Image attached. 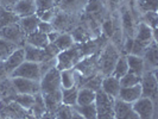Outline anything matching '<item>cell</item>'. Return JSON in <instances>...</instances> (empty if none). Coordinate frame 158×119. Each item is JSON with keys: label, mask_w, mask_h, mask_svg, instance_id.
<instances>
[{"label": "cell", "mask_w": 158, "mask_h": 119, "mask_svg": "<svg viewBox=\"0 0 158 119\" xmlns=\"http://www.w3.org/2000/svg\"><path fill=\"white\" fill-rule=\"evenodd\" d=\"M123 55L121 51L111 40H108L98 54V69L102 76H110L114 69V66Z\"/></svg>", "instance_id": "6da1fadb"}, {"label": "cell", "mask_w": 158, "mask_h": 119, "mask_svg": "<svg viewBox=\"0 0 158 119\" xmlns=\"http://www.w3.org/2000/svg\"><path fill=\"white\" fill-rule=\"evenodd\" d=\"M82 58H83V55L80 49V45L74 44L71 48L61 51L56 56V68L60 71L74 68Z\"/></svg>", "instance_id": "7a4b0ae2"}, {"label": "cell", "mask_w": 158, "mask_h": 119, "mask_svg": "<svg viewBox=\"0 0 158 119\" xmlns=\"http://www.w3.org/2000/svg\"><path fill=\"white\" fill-rule=\"evenodd\" d=\"M81 22V15H70L58 10L54 20L51 22L54 30L58 32H68L70 33Z\"/></svg>", "instance_id": "3957f363"}, {"label": "cell", "mask_w": 158, "mask_h": 119, "mask_svg": "<svg viewBox=\"0 0 158 119\" xmlns=\"http://www.w3.org/2000/svg\"><path fill=\"white\" fill-rule=\"evenodd\" d=\"M157 70L144 71L140 79V87H142V96L149 98L153 103L156 101L158 94V82H157Z\"/></svg>", "instance_id": "277c9868"}, {"label": "cell", "mask_w": 158, "mask_h": 119, "mask_svg": "<svg viewBox=\"0 0 158 119\" xmlns=\"http://www.w3.org/2000/svg\"><path fill=\"white\" fill-rule=\"evenodd\" d=\"M40 93L47 94V93H52L61 91V76H60V70L57 68H52L49 71H47L40 80Z\"/></svg>", "instance_id": "5b68a950"}, {"label": "cell", "mask_w": 158, "mask_h": 119, "mask_svg": "<svg viewBox=\"0 0 158 119\" xmlns=\"http://www.w3.org/2000/svg\"><path fill=\"white\" fill-rule=\"evenodd\" d=\"M25 33L20 29L19 24H8L0 28V38L8 40L13 44H17L18 47H23L25 43Z\"/></svg>", "instance_id": "8992f818"}, {"label": "cell", "mask_w": 158, "mask_h": 119, "mask_svg": "<svg viewBox=\"0 0 158 119\" xmlns=\"http://www.w3.org/2000/svg\"><path fill=\"white\" fill-rule=\"evenodd\" d=\"M74 69L83 78L85 82H86L88 79H90L92 76L99 74V69H98V54L92 55V56H87V57H83L79 63L74 67ZM83 85H85V83H83ZM83 85H82V86H83Z\"/></svg>", "instance_id": "52a82bcc"}, {"label": "cell", "mask_w": 158, "mask_h": 119, "mask_svg": "<svg viewBox=\"0 0 158 119\" xmlns=\"http://www.w3.org/2000/svg\"><path fill=\"white\" fill-rule=\"evenodd\" d=\"M133 40L138 45L146 49L153 40H157V31H153L146 24L139 22L135 29Z\"/></svg>", "instance_id": "ba28073f"}, {"label": "cell", "mask_w": 158, "mask_h": 119, "mask_svg": "<svg viewBox=\"0 0 158 119\" xmlns=\"http://www.w3.org/2000/svg\"><path fill=\"white\" fill-rule=\"evenodd\" d=\"M10 78H23V79H30L40 81V63L24 61L17 69L13 70Z\"/></svg>", "instance_id": "9c48e42d"}, {"label": "cell", "mask_w": 158, "mask_h": 119, "mask_svg": "<svg viewBox=\"0 0 158 119\" xmlns=\"http://www.w3.org/2000/svg\"><path fill=\"white\" fill-rule=\"evenodd\" d=\"M11 82L15 87V91L19 94H31L35 95L40 93V81L23 78H10Z\"/></svg>", "instance_id": "30bf717a"}, {"label": "cell", "mask_w": 158, "mask_h": 119, "mask_svg": "<svg viewBox=\"0 0 158 119\" xmlns=\"http://www.w3.org/2000/svg\"><path fill=\"white\" fill-rule=\"evenodd\" d=\"M132 108L139 119H153L155 103L149 98H139L135 103H132Z\"/></svg>", "instance_id": "8fae6325"}, {"label": "cell", "mask_w": 158, "mask_h": 119, "mask_svg": "<svg viewBox=\"0 0 158 119\" xmlns=\"http://www.w3.org/2000/svg\"><path fill=\"white\" fill-rule=\"evenodd\" d=\"M113 114H114V119H139L137 113L132 108V104L125 103L117 98L114 100Z\"/></svg>", "instance_id": "7c38bea8"}, {"label": "cell", "mask_w": 158, "mask_h": 119, "mask_svg": "<svg viewBox=\"0 0 158 119\" xmlns=\"http://www.w3.org/2000/svg\"><path fill=\"white\" fill-rule=\"evenodd\" d=\"M115 98H112L106 94L101 89L95 93V106L98 114H106V113H113V106H114Z\"/></svg>", "instance_id": "4fadbf2b"}, {"label": "cell", "mask_w": 158, "mask_h": 119, "mask_svg": "<svg viewBox=\"0 0 158 119\" xmlns=\"http://www.w3.org/2000/svg\"><path fill=\"white\" fill-rule=\"evenodd\" d=\"M22 48H23L24 50L25 61L35 62V63H40V62H44V61H48V60H51L50 57H48L44 49L36 48L33 47V45L27 44V43H24V45Z\"/></svg>", "instance_id": "5bb4252c"}, {"label": "cell", "mask_w": 158, "mask_h": 119, "mask_svg": "<svg viewBox=\"0 0 158 119\" xmlns=\"http://www.w3.org/2000/svg\"><path fill=\"white\" fill-rule=\"evenodd\" d=\"M143 61H144V71L157 70V40H153L150 45L146 48V50L143 55Z\"/></svg>", "instance_id": "9a60e30c"}, {"label": "cell", "mask_w": 158, "mask_h": 119, "mask_svg": "<svg viewBox=\"0 0 158 119\" xmlns=\"http://www.w3.org/2000/svg\"><path fill=\"white\" fill-rule=\"evenodd\" d=\"M89 0H60L57 7L70 15H82Z\"/></svg>", "instance_id": "2e32d148"}, {"label": "cell", "mask_w": 158, "mask_h": 119, "mask_svg": "<svg viewBox=\"0 0 158 119\" xmlns=\"http://www.w3.org/2000/svg\"><path fill=\"white\" fill-rule=\"evenodd\" d=\"M24 61H25V56H24V50L22 47L18 48L17 50H15L6 60L2 61V64L5 67V70H6V74H7L8 78L11 76V74L13 73V70L17 69Z\"/></svg>", "instance_id": "e0dca14e"}, {"label": "cell", "mask_w": 158, "mask_h": 119, "mask_svg": "<svg viewBox=\"0 0 158 119\" xmlns=\"http://www.w3.org/2000/svg\"><path fill=\"white\" fill-rule=\"evenodd\" d=\"M70 35H71V37H73V40H74V43H75V44H82V43H86V42L93 40V38H96L94 36V33L92 32V30H90L82 20H81L79 25L70 32Z\"/></svg>", "instance_id": "ac0fdd59"}, {"label": "cell", "mask_w": 158, "mask_h": 119, "mask_svg": "<svg viewBox=\"0 0 158 119\" xmlns=\"http://www.w3.org/2000/svg\"><path fill=\"white\" fill-rule=\"evenodd\" d=\"M19 19L36 15V4L33 0H18L11 10Z\"/></svg>", "instance_id": "d6986e66"}, {"label": "cell", "mask_w": 158, "mask_h": 119, "mask_svg": "<svg viewBox=\"0 0 158 119\" xmlns=\"http://www.w3.org/2000/svg\"><path fill=\"white\" fill-rule=\"evenodd\" d=\"M139 98H142V87H140V83L139 85H135L132 87H121L120 88V92L117 99H120L125 103H135V100H138Z\"/></svg>", "instance_id": "ffe728a7"}, {"label": "cell", "mask_w": 158, "mask_h": 119, "mask_svg": "<svg viewBox=\"0 0 158 119\" xmlns=\"http://www.w3.org/2000/svg\"><path fill=\"white\" fill-rule=\"evenodd\" d=\"M120 81L119 79L114 76H103L102 83H101V91L105 92L106 94H108L112 98H118L119 92H120Z\"/></svg>", "instance_id": "44dd1931"}, {"label": "cell", "mask_w": 158, "mask_h": 119, "mask_svg": "<svg viewBox=\"0 0 158 119\" xmlns=\"http://www.w3.org/2000/svg\"><path fill=\"white\" fill-rule=\"evenodd\" d=\"M45 104V108L48 113H55L57 108L62 105V93L61 91L52 92V93H47V94H42Z\"/></svg>", "instance_id": "7402d4cb"}, {"label": "cell", "mask_w": 158, "mask_h": 119, "mask_svg": "<svg viewBox=\"0 0 158 119\" xmlns=\"http://www.w3.org/2000/svg\"><path fill=\"white\" fill-rule=\"evenodd\" d=\"M40 18L36 16V15H32L29 17H24L20 18L18 20V24L20 26V29L23 30V32L25 33V36L30 35L32 32H35L38 29V24H40Z\"/></svg>", "instance_id": "603a6c76"}, {"label": "cell", "mask_w": 158, "mask_h": 119, "mask_svg": "<svg viewBox=\"0 0 158 119\" xmlns=\"http://www.w3.org/2000/svg\"><path fill=\"white\" fill-rule=\"evenodd\" d=\"M25 43H27L30 45H33V47L36 48L44 49L50 42L48 40V35L38 31V30H36L35 32H32V33L27 35L25 37Z\"/></svg>", "instance_id": "cb8c5ba5"}, {"label": "cell", "mask_w": 158, "mask_h": 119, "mask_svg": "<svg viewBox=\"0 0 158 119\" xmlns=\"http://www.w3.org/2000/svg\"><path fill=\"white\" fill-rule=\"evenodd\" d=\"M127 66H128V71L133 73L138 76H142L144 73V61L143 57L135 55H126Z\"/></svg>", "instance_id": "d4e9b609"}, {"label": "cell", "mask_w": 158, "mask_h": 119, "mask_svg": "<svg viewBox=\"0 0 158 119\" xmlns=\"http://www.w3.org/2000/svg\"><path fill=\"white\" fill-rule=\"evenodd\" d=\"M45 112H47V108H45V104H44V99H43L42 93L35 94V101H33V105L30 108L29 113L35 119H40Z\"/></svg>", "instance_id": "484cf974"}, {"label": "cell", "mask_w": 158, "mask_h": 119, "mask_svg": "<svg viewBox=\"0 0 158 119\" xmlns=\"http://www.w3.org/2000/svg\"><path fill=\"white\" fill-rule=\"evenodd\" d=\"M133 6L139 13V16L146 12H157L158 0H137L133 2Z\"/></svg>", "instance_id": "4316f807"}, {"label": "cell", "mask_w": 158, "mask_h": 119, "mask_svg": "<svg viewBox=\"0 0 158 119\" xmlns=\"http://www.w3.org/2000/svg\"><path fill=\"white\" fill-rule=\"evenodd\" d=\"M77 91L79 88L76 86L71 88H61L62 93V104L67 106H75L77 103Z\"/></svg>", "instance_id": "83f0119b"}, {"label": "cell", "mask_w": 158, "mask_h": 119, "mask_svg": "<svg viewBox=\"0 0 158 119\" xmlns=\"http://www.w3.org/2000/svg\"><path fill=\"white\" fill-rule=\"evenodd\" d=\"M73 108L74 111L80 113L86 119H96L98 117V111H96V106L94 103L89 104V105H75L73 106Z\"/></svg>", "instance_id": "f1b7e54d"}, {"label": "cell", "mask_w": 158, "mask_h": 119, "mask_svg": "<svg viewBox=\"0 0 158 119\" xmlns=\"http://www.w3.org/2000/svg\"><path fill=\"white\" fill-rule=\"evenodd\" d=\"M60 76H61V87L62 88H71L76 86V76H75L74 68L61 70Z\"/></svg>", "instance_id": "f546056e"}, {"label": "cell", "mask_w": 158, "mask_h": 119, "mask_svg": "<svg viewBox=\"0 0 158 119\" xmlns=\"http://www.w3.org/2000/svg\"><path fill=\"white\" fill-rule=\"evenodd\" d=\"M54 44L57 47V49L60 51H63V50H67V49L71 48L75 43H74V40H73L70 33H68V32H61L58 35V37L56 38V40L54 42Z\"/></svg>", "instance_id": "4dcf8cb0"}, {"label": "cell", "mask_w": 158, "mask_h": 119, "mask_svg": "<svg viewBox=\"0 0 158 119\" xmlns=\"http://www.w3.org/2000/svg\"><path fill=\"white\" fill-rule=\"evenodd\" d=\"M95 101V92L88 88L81 87L77 91V103L76 105H89Z\"/></svg>", "instance_id": "1f68e13d"}, {"label": "cell", "mask_w": 158, "mask_h": 119, "mask_svg": "<svg viewBox=\"0 0 158 119\" xmlns=\"http://www.w3.org/2000/svg\"><path fill=\"white\" fill-rule=\"evenodd\" d=\"M11 101H13V103H16L17 105H19L24 110L30 111V108H31L32 105H33V101H35V95L19 94V93H17V94L12 98Z\"/></svg>", "instance_id": "d6a6232c"}, {"label": "cell", "mask_w": 158, "mask_h": 119, "mask_svg": "<svg viewBox=\"0 0 158 119\" xmlns=\"http://www.w3.org/2000/svg\"><path fill=\"white\" fill-rule=\"evenodd\" d=\"M127 73H128V66H127L126 55H121L119 57L118 61H117L115 66H114V69L112 71V76L120 79Z\"/></svg>", "instance_id": "836d02e7"}, {"label": "cell", "mask_w": 158, "mask_h": 119, "mask_svg": "<svg viewBox=\"0 0 158 119\" xmlns=\"http://www.w3.org/2000/svg\"><path fill=\"white\" fill-rule=\"evenodd\" d=\"M18 20H19V18L11 10H7V8H5L4 6L0 5V25L1 26H5V25H8V24L18 23Z\"/></svg>", "instance_id": "e575fe53"}, {"label": "cell", "mask_w": 158, "mask_h": 119, "mask_svg": "<svg viewBox=\"0 0 158 119\" xmlns=\"http://www.w3.org/2000/svg\"><path fill=\"white\" fill-rule=\"evenodd\" d=\"M18 48L20 47H18L17 44H13V43H11L8 40L0 38V61L6 60L8 56L11 55L15 50H17Z\"/></svg>", "instance_id": "d590c367"}, {"label": "cell", "mask_w": 158, "mask_h": 119, "mask_svg": "<svg viewBox=\"0 0 158 119\" xmlns=\"http://www.w3.org/2000/svg\"><path fill=\"white\" fill-rule=\"evenodd\" d=\"M139 22L146 24L153 31H157V22H158L157 12H146V13H143V15L139 16Z\"/></svg>", "instance_id": "8d00e7d4"}, {"label": "cell", "mask_w": 158, "mask_h": 119, "mask_svg": "<svg viewBox=\"0 0 158 119\" xmlns=\"http://www.w3.org/2000/svg\"><path fill=\"white\" fill-rule=\"evenodd\" d=\"M140 79H142V76H138L133 73L128 71L123 78H120L119 81H120V86L121 87H132V86H135V85H139Z\"/></svg>", "instance_id": "74e56055"}, {"label": "cell", "mask_w": 158, "mask_h": 119, "mask_svg": "<svg viewBox=\"0 0 158 119\" xmlns=\"http://www.w3.org/2000/svg\"><path fill=\"white\" fill-rule=\"evenodd\" d=\"M102 79H103V76L99 73V74H96V75H94V76H92L90 79H88L87 81L85 82V85H83L82 87L88 88V89H92V91H94L95 93H96L98 91H100V89H101Z\"/></svg>", "instance_id": "f35d334b"}, {"label": "cell", "mask_w": 158, "mask_h": 119, "mask_svg": "<svg viewBox=\"0 0 158 119\" xmlns=\"http://www.w3.org/2000/svg\"><path fill=\"white\" fill-rule=\"evenodd\" d=\"M73 107L71 106H67V105H61L57 111L54 113L55 116V119H71V116H73Z\"/></svg>", "instance_id": "ab89813d"}, {"label": "cell", "mask_w": 158, "mask_h": 119, "mask_svg": "<svg viewBox=\"0 0 158 119\" xmlns=\"http://www.w3.org/2000/svg\"><path fill=\"white\" fill-rule=\"evenodd\" d=\"M35 4H36V15L57 6L54 0H35Z\"/></svg>", "instance_id": "60d3db41"}, {"label": "cell", "mask_w": 158, "mask_h": 119, "mask_svg": "<svg viewBox=\"0 0 158 119\" xmlns=\"http://www.w3.org/2000/svg\"><path fill=\"white\" fill-rule=\"evenodd\" d=\"M58 10L60 8L57 7H54V8H50V10H48V11H44V12H40V13H37L36 16L40 18V22H47V23H51L52 20H54V18L55 16L57 15V12H58Z\"/></svg>", "instance_id": "b9f144b4"}, {"label": "cell", "mask_w": 158, "mask_h": 119, "mask_svg": "<svg viewBox=\"0 0 158 119\" xmlns=\"http://www.w3.org/2000/svg\"><path fill=\"white\" fill-rule=\"evenodd\" d=\"M105 5V7L107 8L108 11H117L119 8V6L125 1V0H100Z\"/></svg>", "instance_id": "7bdbcfd3"}, {"label": "cell", "mask_w": 158, "mask_h": 119, "mask_svg": "<svg viewBox=\"0 0 158 119\" xmlns=\"http://www.w3.org/2000/svg\"><path fill=\"white\" fill-rule=\"evenodd\" d=\"M44 50H45V54L48 55V57H50V58H55L56 56L61 53L54 43H49L47 47L44 48Z\"/></svg>", "instance_id": "ee69618b"}, {"label": "cell", "mask_w": 158, "mask_h": 119, "mask_svg": "<svg viewBox=\"0 0 158 119\" xmlns=\"http://www.w3.org/2000/svg\"><path fill=\"white\" fill-rule=\"evenodd\" d=\"M37 30L40 32H43V33H45V35H49L50 32L55 31L52 24L47 23V22H40V24H38V29H37Z\"/></svg>", "instance_id": "f6af8a7d"}, {"label": "cell", "mask_w": 158, "mask_h": 119, "mask_svg": "<svg viewBox=\"0 0 158 119\" xmlns=\"http://www.w3.org/2000/svg\"><path fill=\"white\" fill-rule=\"evenodd\" d=\"M17 1L18 0H0V5L7 8V10H12V7L16 5Z\"/></svg>", "instance_id": "bcb514c9"}, {"label": "cell", "mask_w": 158, "mask_h": 119, "mask_svg": "<svg viewBox=\"0 0 158 119\" xmlns=\"http://www.w3.org/2000/svg\"><path fill=\"white\" fill-rule=\"evenodd\" d=\"M60 33H61V32L56 31V30L55 31H52V32H50V33L48 35V40H49V42H50V43H54V42L56 40V38L58 37V35H60Z\"/></svg>", "instance_id": "7dc6e473"}, {"label": "cell", "mask_w": 158, "mask_h": 119, "mask_svg": "<svg viewBox=\"0 0 158 119\" xmlns=\"http://www.w3.org/2000/svg\"><path fill=\"white\" fill-rule=\"evenodd\" d=\"M96 119H114L113 113H106V114H98Z\"/></svg>", "instance_id": "c3c4849f"}, {"label": "cell", "mask_w": 158, "mask_h": 119, "mask_svg": "<svg viewBox=\"0 0 158 119\" xmlns=\"http://www.w3.org/2000/svg\"><path fill=\"white\" fill-rule=\"evenodd\" d=\"M74 110V108H73ZM71 119H86L85 117H82L80 113H77L76 111H73V116H71Z\"/></svg>", "instance_id": "681fc988"}, {"label": "cell", "mask_w": 158, "mask_h": 119, "mask_svg": "<svg viewBox=\"0 0 158 119\" xmlns=\"http://www.w3.org/2000/svg\"><path fill=\"white\" fill-rule=\"evenodd\" d=\"M40 119H55V116H54L52 113H48V112H45V113L42 116V118Z\"/></svg>", "instance_id": "f907efd6"}, {"label": "cell", "mask_w": 158, "mask_h": 119, "mask_svg": "<svg viewBox=\"0 0 158 119\" xmlns=\"http://www.w3.org/2000/svg\"><path fill=\"white\" fill-rule=\"evenodd\" d=\"M20 119H35V118L32 117L31 114H29V116H25V117H23V118H20Z\"/></svg>", "instance_id": "816d5d0a"}, {"label": "cell", "mask_w": 158, "mask_h": 119, "mask_svg": "<svg viewBox=\"0 0 158 119\" xmlns=\"http://www.w3.org/2000/svg\"><path fill=\"white\" fill-rule=\"evenodd\" d=\"M127 1H128V2H135L137 0H127Z\"/></svg>", "instance_id": "f5cc1de1"}, {"label": "cell", "mask_w": 158, "mask_h": 119, "mask_svg": "<svg viewBox=\"0 0 158 119\" xmlns=\"http://www.w3.org/2000/svg\"><path fill=\"white\" fill-rule=\"evenodd\" d=\"M54 1H55V2H56V5H57V4H58V1H60V0H54Z\"/></svg>", "instance_id": "db71d44e"}, {"label": "cell", "mask_w": 158, "mask_h": 119, "mask_svg": "<svg viewBox=\"0 0 158 119\" xmlns=\"http://www.w3.org/2000/svg\"><path fill=\"white\" fill-rule=\"evenodd\" d=\"M0 26H1V25H0Z\"/></svg>", "instance_id": "11a10c76"}, {"label": "cell", "mask_w": 158, "mask_h": 119, "mask_svg": "<svg viewBox=\"0 0 158 119\" xmlns=\"http://www.w3.org/2000/svg\"><path fill=\"white\" fill-rule=\"evenodd\" d=\"M33 1H35V0H33Z\"/></svg>", "instance_id": "9f6ffc18"}]
</instances>
